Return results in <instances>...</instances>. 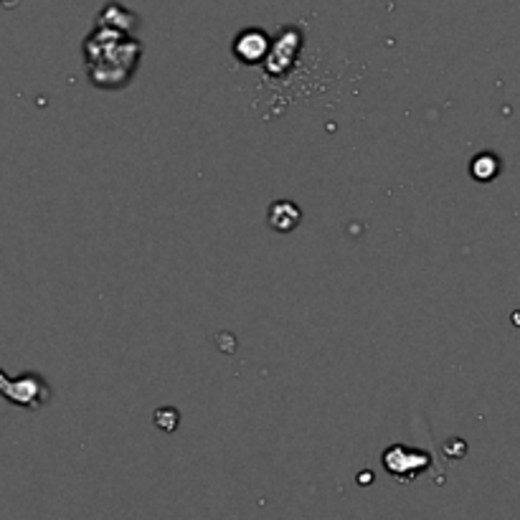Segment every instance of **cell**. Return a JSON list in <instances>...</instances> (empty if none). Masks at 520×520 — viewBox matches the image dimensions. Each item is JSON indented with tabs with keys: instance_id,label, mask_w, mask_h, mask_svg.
<instances>
[{
	"instance_id": "6da1fadb",
	"label": "cell",
	"mask_w": 520,
	"mask_h": 520,
	"mask_svg": "<svg viewBox=\"0 0 520 520\" xmlns=\"http://www.w3.org/2000/svg\"><path fill=\"white\" fill-rule=\"evenodd\" d=\"M429 462H432V457H429L427 452L401 447V444L386 449V455H384L386 470H389L391 475L401 482H411L414 477L422 475V472L429 467Z\"/></svg>"
},
{
	"instance_id": "7a4b0ae2",
	"label": "cell",
	"mask_w": 520,
	"mask_h": 520,
	"mask_svg": "<svg viewBox=\"0 0 520 520\" xmlns=\"http://www.w3.org/2000/svg\"><path fill=\"white\" fill-rule=\"evenodd\" d=\"M269 224L277 231H290L300 224V211H297L295 203L290 201H277L269 208Z\"/></svg>"
},
{
	"instance_id": "3957f363",
	"label": "cell",
	"mask_w": 520,
	"mask_h": 520,
	"mask_svg": "<svg viewBox=\"0 0 520 520\" xmlns=\"http://www.w3.org/2000/svg\"><path fill=\"white\" fill-rule=\"evenodd\" d=\"M267 51V39L262 33H241V39L236 41V54H241V59L257 61L259 56H264Z\"/></svg>"
}]
</instances>
